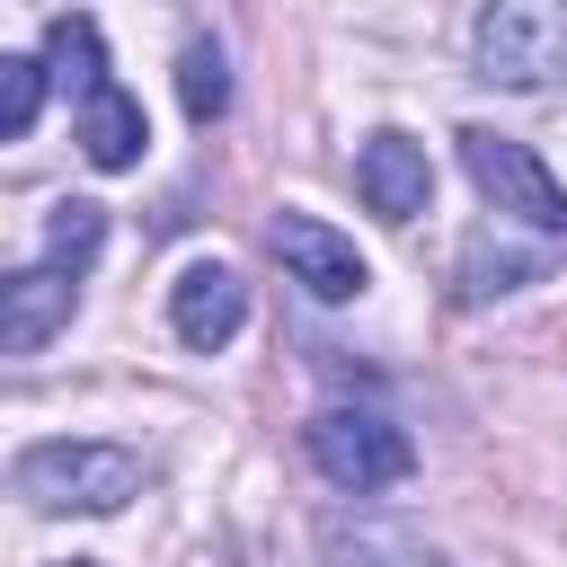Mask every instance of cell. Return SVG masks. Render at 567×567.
I'll use <instances>...</instances> for the list:
<instances>
[{
	"instance_id": "6da1fadb",
	"label": "cell",
	"mask_w": 567,
	"mask_h": 567,
	"mask_svg": "<svg viewBox=\"0 0 567 567\" xmlns=\"http://www.w3.org/2000/svg\"><path fill=\"white\" fill-rule=\"evenodd\" d=\"M9 487L35 514H124L142 496V461L124 443H89V434L71 443V434H53V443H27L9 461Z\"/></svg>"
},
{
	"instance_id": "7a4b0ae2",
	"label": "cell",
	"mask_w": 567,
	"mask_h": 567,
	"mask_svg": "<svg viewBox=\"0 0 567 567\" xmlns=\"http://www.w3.org/2000/svg\"><path fill=\"white\" fill-rule=\"evenodd\" d=\"M470 62L496 89H549V80H567V0H478Z\"/></svg>"
},
{
	"instance_id": "3957f363",
	"label": "cell",
	"mask_w": 567,
	"mask_h": 567,
	"mask_svg": "<svg viewBox=\"0 0 567 567\" xmlns=\"http://www.w3.org/2000/svg\"><path fill=\"white\" fill-rule=\"evenodd\" d=\"M301 452H310V470H319L328 487H346V496H381V487H399V478L416 470L408 425H390L381 408H319V416L301 425Z\"/></svg>"
},
{
	"instance_id": "277c9868",
	"label": "cell",
	"mask_w": 567,
	"mask_h": 567,
	"mask_svg": "<svg viewBox=\"0 0 567 567\" xmlns=\"http://www.w3.org/2000/svg\"><path fill=\"white\" fill-rule=\"evenodd\" d=\"M461 168H470V186H478L505 221H523V230H540V239H567V186L532 159V142L470 124V133H461Z\"/></svg>"
},
{
	"instance_id": "5b68a950",
	"label": "cell",
	"mask_w": 567,
	"mask_h": 567,
	"mask_svg": "<svg viewBox=\"0 0 567 567\" xmlns=\"http://www.w3.org/2000/svg\"><path fill=\"white\" fill-rule=\"evenodd\" d=\"M266 248H275V257H284V275H292V284H310L319 301H354V292L372 284L363 248H354L346 230H328L319 213H275V221H266Z\"/></svg>"
},
{
	"instance_id": "8992f818",
	"label": "cell",
	"mask_w": 567,
	"mask_h": 567,
	"mask_svg": "<svg viewBox=\"0 0 567 567\" xmlns=\"http://www.w3.org/2000/svg\"><path fill=\"white\" fill-rule=\"evenodd\" d=\"M71 301H80V275L71 266H18L9 284H0V354H35V346H53L62 328H71Z\"/></svg>"
},
{
	"instance_id": "52a82bcc",
	"label": "cell",
	"mask_w": 567,
	"mask_h": 567,
	"mask_svg": "<svg viewBox=\"0 0 567 567\" xmlns=\"http://www.w3.org/2000/svg\"><path fill=\"white\" fill-rule=\"evenodd\" d=\"M354 195H363L381 221H416V213L434 204V159H425V142L372 133V142L354 151Z\"/></svg>"
},
{
	"instance_id": "ba28073f",
	"label": "cell",
	"mask_w": 567,
	"mask_h": 567,
	"mask_svg": "<svg viewBox=\"0 0 567 567\" xmlns=\"http://www.w3.org/2000/svg\"><path fill=\"white\" fill-rule=\"evenodd\" d=\"M239 319H248V284L230 275V266H186L177 284H168V328H177V346H195V354H221L230 337H239Z\"/></svg>"
},
{
	"instance_id": "9c48e42d",
	"label": "cell",
	"mask_w": 567,
	"mask_h": 567,
	"mask_svg": "<svg viewBox=\"0 0 567 567\" xmlns=\"http://www.w3.org/2000/svg\"><path fill=\"white\" fill-rule=\"evenodd\" d=\"M142 142H151L142 97L124 80H97L80 97V151H89V168H142Z\"/></svg>"
},
{
	"instance_id": "30bf717a",
	"label": "cell",
	"mask_w": 567,
	"mask_h": 567,
	"mask_svg": "<svg viewBox=\"0 0 567 567\" xmlns=\"http://www.w3.org/2000/svg\"><path fill=\"white\" fill-rule=\"evenodd\" d=\"M44 71H53V89H71V97H89L97 80H115V71H106V44H97L89 18H53V35H44Z\"/></svg>"
},
{
	"instance_id": "8fae6325",
	"label": "cell",
	"mask_w": 567,
	"mask_h": 567,
	"mask_svg": "<svg viewBox=\"0 0 567 567\" xmlns=\"http://www.w3.org/2000/svg\"><path fill=\"white\" fill-rule=\"evenodd\" d=\"M177 97H186L195 124H221V115H230V62H221L213 35H195V44L177 53Z\"/></svg>"
},
{
	"instance_id": "7c38bea8",
	"label": "cell",
	"mask_w": 567,
	"mask_h": 567,
	"mask_svg": "<svg viewBox=\"0 0 567 567\" xmlns=\"http://www.w3.org/2000/svg\"><path fill=\"white\" fill-rule=\"evenodd\" d=\"M97 248H106V204H89V195H62V204H53V221H44V257L80 275Z\"/></svg>"
},
{
	"instance_id": "4fadbf2b",
	"label": "cell",
	"mask_w": 567,
	"mask_h": 567,
	"mask_svg": "<svg viewBox=\"0 0 567 567\" xmlns=\"http://www.w3.org/2000/svg\"><path fill=\"white\" fill-rule=\"evenodd\" d=\"M540 275V248H470L461 257V301H487V292H514V284H532Z\"/></svg>"
},
{
	"instance_id": "5bb4252c",
	"label": "cell",
	"mask_w": 567,
	"mask_h": 567,
	"mask_svg": "<svg viewBox=\"0 0 567 567\" xmlns=\"http://www.w3.org/2000/svg\"><path fill=\"white\" fill-rule=\"evenodd\" d=\"M44 80H53V71H44L35 53H9V62H0V133H9V142H27V133H35Z\"/></svg>"
}]
</instances>
